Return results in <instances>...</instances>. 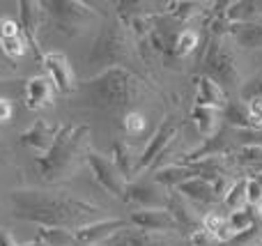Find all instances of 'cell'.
I'll list each match as a JSON object with an SVG mask.
<instances>
[{"label":"cell","mask_w":262,"mask_h":246,"mask_svg":"<svg viewBox=\"0 0 262 246\" xmlns=\"http://www.w3.org/2000/svg\"><path fill=\"white\" fill-rule=\"evenodd\" d=\"M131 228L145 230V233H168L177 230V223L172 219L170 210H136L129 216Z\"/></svg>","instance_id":"obj_13"},{"label":"cell","mask_w":262,"mask_h":246,"mask_svg":"<svg viewBox=\"0 0 262 246\" xmlns=\"http://www.w3.org/2000/svg\"><path fill=\"white\" fill-rule=\"evenodd\" d=\"M111 161H113L115 168L122 173L124 180H129L131 175H134L136 164H134V156H131V150H129L127 143H120V141L113 143V159Z\"/></svg>","instance_id":"obj_24"},{"label":"cell","mask_w":262,"mask_h":246,"mask_svg":"<svg viewBox=\"0 0 262 246\" xmlns=\"http://www.w3.org/2000/svg\"><path fill=\"white\" fill-rule=\"evenodd\" d=\"M21 35V28L14 18H0V39H9V37H16Z\"/></svg>","instance_id":"obj_35"},{"label":"cell","mask_w":262,"mask_h":246,"mask_svg":"<svg viewBox=\"0 0 262 246\" xmlns=\"http://www.w3.org/2000/svg\"><path fill=\"white\" fill-rule=\"evenodd\" d=\"M138 83V78L124 67H111L104 74L83 83L78 90V101L99 110L127 108L136 101V97H140Z\"/></svg>","instance_id":"obj_2"},{"label":"cell","mask_w":262,"mask_h":246,"mask_svg":"<svg viewBox=\"0 0 262 246\" xmlns=\"http://www.w3.org/2000/svg\"><path fill=\"white\" fill-rule=\"evenodd\" d=\"M255 180H258V182L262 184V173H255Z\"/></svg>","instance_id":"obj_41"},{"label":"cell","mask_w":262,"mask_h":246,"mask_svg":"<svg viewBox=\"0 0 262 246\" xmlns=\"http://www.w3.org/2000/svg\"><path fill=\"white\" fill-rule=\"evenodd\" d=\"M14 214L18 219L35 221L41 228H69L76 230L85 223H92L99 207L92 203L78 200L74 196H53L46 191H12L9 193Z\"/></svg>","instance_id":"obj_1"},{"label":"cell","mask_w":262,"mask_h":246,"mask_svg":"<svg viewBox=\"0 0 262 246\" xmlns=\"http://www.w3.org/2000/svg\"><path fill=\"white\" fill-rule=\"evenodd\" d=\"M23 246H46V244H44V242H39V239H35L32 244H23Z\"/></svg>","instance_id":"obj_39"},{"label":"cell","mask_w":262,"mask_h":246,"mask_svg":"<svg viewBox=\"0 0 262 246\" xmlns=\"http://www.w3.org/2000/svg\"><path fill=\"white\" fill-rule=\"evenodd\" d=\"M0 246H18L16 242L12 239V235L7 233V230H3L0 228Z\"/></svg>","instance_id":"obj_38"},{"label":"cell","mask_w":262,"mask_h":246,"mask_svg":"<svg viewBox=\"0 0 262 246\" xmlns=\"http://www.w3.org/2000/svg\"><path fill=\"white\" fill-rule=\"evenodd\" d=\"M226 21L228 26L232 23H251L262 18V3H253V0H239V3L226 5Z\"/></svg>","instance_id":"obj_20"},{"label":"cell","mask_w":262,"mask_h":246,"mask_svg":"<svg viewBox=\"0 0 262 246\" xmlns=\"http://www.w3.org/2000/svg\"><path fill=\"white\" fill-rule=\"evenodd\" d=\"M228 221V216L226 214H221V212H216V210H212V212H207V214L203 216V230H207L209 235H216L219 230H221V226Z\"/></svg>","instance_id":"obj_31"},{"label":"cell","mask_w":262,"mask_h":246,"mask_svg":"<svg viewBox=\"0 0 262 246\" xmlns=\"http://www.w3.org/2000/svg\"><path fill=\"white\" fill-rule=\"evenodd\" d=\"M129 55V35L120 26H108L104 32L92 44V51L88 55L90 64H99V67H120Z\"/></svg>","instance_id":"obj_6"},{"label":"cell","mask_w":262,"mask_h":246,"mask_svg":"<svg viewBox=\"0 0 262 246\" xmlns=\"http://www.w3.org/2000/svg\"><path fill=\"white\" fill-rule=\"evenodd\" d=\"M195 46H198V32L191 30V28H186V30H182L180 35H177L175 46H172V49H175L177 58H184V55L193 53Z\"/></svg>","instance_id":"obj_27"},{"label":"cell","mask_w":262,"mask_h":246,"mask_svg":"<svg viewBox=\"0 0 262 246\" xmlns=\"http://www.w3.org/2000/svg\"><path fill=\"white\" fill-rule=\"evenodd\" d=\"M85 138H88V124H62L51 150L37 159L41 180L55 182L60 177H69L83 156Z\"/></svg>","instance_id":"obj_3"},{"label":"cell","mask_w":262,"mask_h":246,"mask_svg":"<svg viewBox=\"0 0 262 246\" xmlns=\"http://www.w3.org/2000/svg\"><path fill=\"white\" fill-rule=\"evenodd\" d=\"M101 246H163L157 237H152L149 233L138 228H124L120 233H115L111 239H106Z\"/></svg>","instance_id":"obj_19"},{"label":"cell","mask_w":262,"mask_h":246,"mask_svg":"<svg viewBox=\"0 0 262 246\" xmlns=\"http://www.w3.org/2000/svg\"><path fill=\"white\" fill-rule=\"evenodd\" d=\"M223 203L230 212H237V210H244L246 207V177H239L237 182H232L228 187L226 196H223Z\"/></svg>","instance_id":"obj_25"},{"label":"cell","mask_w":262,"mask_h":246,"mask_svg":"<svg viewBox=\"0 0 262 246\" xmlns=\"http://www.w3.org/2000/svg\"><path fill=\"white\" fill-rule=\"evenodd\" d=\"M177 133H180V129H177L175 120H172L170 115H168V118L161 122V127H159V131L154 133L152 138H149L147 147H145V150H143V156H140V159H138V164H136L134 173H145V170H147L149 166H154V161H157L159 156H161L163 152H166L168 147L172 145V143H175Z\"/></svg>","instance_id":"obj_8"},{"label":"cell","mask_w":262,"mask_h":246,"mask_svg":"<svg viewBox=\"0 0 262 246\" xmlns=\"http://www.w3.org/2000/svg\"><path fill=\"white\" fill-rule=\"evenodd\" d=\"M223 118L230 127H235V131H244V129H253L249 115V106L244 101H228L226 108H223Z\"/></svg>","instance_id":"obj_22"},{"label":"cell","mask_w":262,"mask_h":246,"mask_svg":"<svg viewBox=\"0 0 262 246\" xmlns=\"http://www.w3.org/2000/svg\"><path fill=\"white\" fill-rule=\"evenodd\" d=\"M129 228V219H101V221H92V223H85L81 228L72 230L74 242L81 244H104L106 239H111L115 233Z\"/></svg>","instance_id":"obj_11"},{"label":"cell","mask_w":262,"mask_h":246,"mask_svg":"<svg viewBox=\"0 0 262 246\" xmlns=\"http://www.w3.org/2000/svg\"><path fill=\"white\" fill-rule=\"evenodd\" d=\"M12 101L9 99H5V97H0V124L3 122H7L9 118H12Z\"/></svg>","instance_id":"obj_37"},{"label":"cell","mask_w":262,"mask_h":246,"mask_svg":"<svg viewBox=\"0 0 262 246\" xmlns=\"http://www.w3.org/2000/svg\"><path fill=\"white\" fill-rule=\"evenodd\" d=\"M235 164L242 166H262V145H244L235 152Z\"/></svg>","instance_id":"obj_29"},{"label":"cell","mask_w":262,"mask_h":246,"mask_svg":"<svg viewBox=\"0 0 262 246\" xmlns=\"http://www.w3.org/2000/svg\"><path fill=\"white\" fill-rule=\"evenodd\" d=\"M203 69H205L203 76L216 81L223 90L239 85V69H237L235 55H232V51L228 49V44L221 37L209 39L207 53L203 58Z\"/></svg>","instance_id":"obj_4"},{"label":"cell","mask_w":262,"mask_h":246,"mask_svg":"<svg viewBox=\"0 0 262 246\" xmlns=\"http://www.w3.org/2000/svg\"><path fill=\"white\" fill-rule=\"evenodd\" d=\"M226 104H228L226 90H223L216 81H212V78L200 76L198 87H195V106H207V108L223 110Z\"/></svg>","instance_id":"obj_16"},{"label":"cell","mask_w":262,"mask_h":246,"mask_svg":"<svg viewBox=\"0 0 262 246\" xmlns=\"http://www.w3.org/2000/svg\"><path fill=\"white\" fill-rule=\"evenodd\" d=\"M46 72H49V81L53 83V87L62 95H72L76 90V83H74V72L69 60L64 58L60 51H51V53H44L41 58Z\"/></svg>","instance_id":"obj_12"},{"label":"cell","mask_w":262,"mask_h":246,"mask_svg":"<svg viewBox=\"0 0 262 246\" xmlns=\"http://www.w3.org/2000/svg\"><path fill=\"white\" fill-rule=\"evenodd\" d=\"M228 35L242 49H262V18L251 23H232L228 26Z\"/></svg>","instance_id":"obj_17"},{"label":"cell","mask_w":262,"mask_h":246,"mask_svg":"<svg viewBox=\"0 0 262 246\" xmlns=\"http://www.w3.org/2000/svg\"><path fill=\"white\" fill-rule=\"evenodd\" d=\"M41 9L53 21V26L67 35H81L88 23L95 18V9L76 0H49V3H41Z\"/></svg>","instance_id":"obj_5"},{"label":"cell","mask_w":262,"mask_h":246,"mask_svg":"<svg viewBox=\"0 0 262 246\" xmlns=\"http://www.w3.org/2000/svg\"><path fill=\"white\" fill-rule=\"evenodd\" d=\"M191 120H193L195 129H198V133L205 138V141H209V138L216 136V129H219V120H221V115H219L216 108H207V106H195L191 108Z\"/></svg>","instance_id":"obj_18"},{"label":"cell","mask_w":262,"mask_h":246,"mask_svg":"<svg viewBox=\"0 0 262 246\" xmlns=\"http://www.w3.org/2000/svg\"><path fill=\"white\" fill-rule=\"evenodd\" d=\"M37 239L44 242L46 246H72L74 244L72 230H62V228H39Z\"/></svg>","instance_id":"obj_26"},{"label":"cell","mask_w":262,"mask_h":246,"mask_svg":"<svg viewBox=\"0 0 262 246\" xmlns=\"http://www.w3.org/2000/svg\"><path fill=\"white\" fill-rule=\"evenodd\" d=\"M60 127H62V124H53V122H46V120H37L28 131L21 133V143L26 147H30V150H35L39 156H44L46 152L51 150V145H53Z\"/></svg>","instance_id":"obj_14"},{"label":"cell","mask_w":262,"mask_h":246,"mask_svg":"<svg viewBox=\"0 0 262 246\" xmlns=\"http://www.w3.org/2000/svg\"><path fill=\"white\" fill-rule=\"evenodd\" d=\"M246 205L255 210L262 205V184L255 177H246Z\"/></svg>","instance_id":"obj_32"},{"label":"cell","mask_w":262,"mask_h":246,"mask_svg":"<svg viewBox=\"0 0 262 246\" xmlns=\"http://www.w3.org/2000/svg\"><path fill=\"white\" fill-rule=\"evenodd\" d=\"M53 83L46 76H32L26 83V106L32 110L46 108L53 104Z\"/></svg>","instance_id":"obj_15"},{"label":"cell","mask_w":262,"mask_h":246,"mask_svg":"<svg viewBox=\"0 0 262 246\" xmlns=\"http://www.w3.org/2000/svg\"><path fill=\"white\" fill-rule=\"evenodd\" d=\"M186 200H193V203H214L216 200V193H214L212 184L203 177H193V180H186L182 182L180 187H175Z\"/></svg>","instance_id":"obj_21"},{"label":"cell","mask_w":262,"mask_h":246,"mask_svg":"<svg viewBox=\"0 0 262 246\" xmlns=\"http://www.w3.org/2000/svg\"><path fill=\"white\" fill-rule=\"evenodd\" d=\"M85 159H88V166H90V170H92V175H95L97 182H99L111 196L122 198L124 189H127V180H124L122 173L115 168L113 161H111L108 156L95 152V150H88Z\"/></svg>","instance_id":"obj_7"},{"label":"cell","mask_w":262,"mask_h":246,"mask_svg":"<svg viewBox=\"0 0 262 246\" xmlns=\"http://www.w3.org/2000/svg\"><path fill=\"white\" fill-rule=\"evenodd\" d=\"M258 221H262V205L258 207Z\"/></svg>","instance_id":"obj_40"},{"label":"cell","mask_w":262,"mask_h":246,"mask_svg":"<svg viewBox=\"0 0 262 246\" xmlns=\"http://www.w3.org/2000/svg\"><path fill=\"white\" fill-rule=\"evenodd\" d=\"M145 127H147V120H145L143 113L131 110V113L124 115V129H127L129 136H138V133H143Z\"/></svg>","instance_id":"obj_30"},{"label":"cell","mask_w":262,"mask_h":246,"mask_svg":"<svg viewBox=\"0 0 262 246\" xmlns=\"http://www.w3.org/2000/svg\"><path fill=\"white\" fill-rule=\"evenodd\" d=\"M251 99H262V72L242 87V101L246 104V101H251Z\"/></svg>","instance_id":"obj_33"},{"label":"cell","mask_w":262,"mask_h":246,"mask_svg":"<svg viewBox=\"0 0 262 246\" xmlns=\"http://www.w3.org/2000/svg\"><path fill=\"white\" fill-rule=\"evenodd\" d=\"M44 21L46 14L41 9V3H32V0H21L18 3V28H21V35L39 58H44V53L39 51V32Z\"/></svg>","instance_id":"obj_9"},{"label":"cell","mask_w":262,"mask_h":246,"mask_svg":"<svg viewBox=\"0 0 262 246\" xmlns=\"http://www.w3.org/2000/svg\"><path fill=\"white\" fill-rule=\"evenodd\" d=\"M122 200L138 205V210H168L170 198L161 191L157 182H134L127 184Z\"/></svg>","instance_id":"obj_10"},{"label":"cell","mask_w":262,"mask_h":246,"mask_svg":"<svg viewBox=\"0 0 262 246\" xmlns=\"http://www.w3.org/2000/svg\"><path fill=\"white\" fill-rule=\"evenodd\" d=\"M249 106V115H251V122H253V129L262 131V99H251L246 101Z\"/></svg>","instance_id":"obj_34"},{"label":"cell","mask_w":262,"mask_h":246,"mask_svg":"<svg viewBox=\"0 0 262 246\" xmlns=\"http://www.w3.org/2000/svg\"><path fill=\"white\" fill-rule=\"evenodd\" d=\"M214 242V237L207 233V230H195V233H191V244L193 246H212Z\"/></svg>","instance_id":"obj_36"},{"label":"cell","mask_w":262,"mask_h":246,"mask_svg":"<svg viewBox=\"0 0 262 246\" xmlns=\"http://www.w3.org/2000/svg\"><path fill=\"white\" fill-rule=\"evenodd\" d=\"M255 223H258V210L251 205H246L244 210H237V212L228 214V226L235 230V235L244 233V230H249V228H255Z\"/></svg>","instance_id":"obj_23"},{"label":"cell","mask_w":262,"mask_h":246,"mask_svg":"<svg viewBox=\"0 0 262 246\" xmlns=\"http://www.w3.org/2000/svg\"><path fill=\"white\" fill-rule=\"evenodd\" d=\"M0 49L7 58L12 60H18L28 53V41L23 39V35H16V37H9V39H0Z\"/></svg>","instance_id":"obj_28"}]
</instances>
